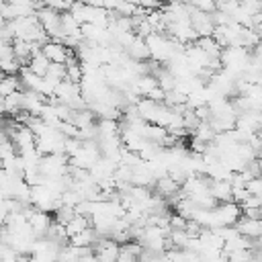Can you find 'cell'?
Masks as SVG:
<instances>
[{"label":"cell","mask_w":262,"mask_h":262,"mask_svg":"<svg viewBox=\"0 0 262 262\" xmlns=\"http://www.w3.org/2000/svg\"><path fill=\"white\" fill-rule=\"evenodd\" d=\"M53 213H55V217H53V219L66 225V223H68V221H70V219L76 215V209H74L72 205H63V203H61V205H59V207H57Z\"/></svg>","instance_id":"obj_15"},{"label":"cell","mask_w":262,"mask_h":262,"mask_svg":"<svg viewBox=\"0 0 262 262\" xmlns=\"http://www.w3.org/2000/svg\"><path fill=\"white\" fill-rule=\"evenodd\" d=\"M190 25H192V29L196 31L199 37H207V35H211L213 29H215V23H213L211 12H203V10L194 8V6H192V10H190Z\"/></svg>","instance_id":"obj_3"},{"label":"cell","mask_w":262,"mask_h":262,"mask_svg":"<svg viewBox=\"0 0 262 262\" xmlns=\"http://www.w3.org/2000/svg\"><path fill=\"white\" fill-rule=\"evenodd\" d=\"M41 4L57 10V12H63V10H70V6L74 4V0H41Z\"/></svg>","instance_id":"obj_17"},{"label":"cell","mask_w":262,"mask_h":262,"mask_svg":"<svg viewBox=\"0 0 262 262\" xmlns=\"http://www.w3.org/2000/svg\"><path fill=\"white\" fill-rule=\"evenodd\" d=\"M256 133H258V137H260V139H262V127H260V129H258V131H256Z\"/></svg>","instance_id":"obj_22"},{"label":"cell","mask_w":262,"mask_h":262,"mask_svg":"<svg viewBox=\"0 0 262 262\" xmlns=\"http://www.w3.org/2000/svg\"><path fill=\"white\" fill-rule=\"evenodd\" d=\"M90 225H92V221H90L88 215L76 213V215L66 223V233H68V237H70V235H74V233H78V231H82V229H86V227H90Z\"/></svg>","instance_id":"obj_9"},{"label":"cell","mask_w":262,"mask_h":262,"mask_svg":"<svg viewBox=\"0 0 262 262\" xmlns=\"http://www.w3.org/2000/svg\"><path fill=\"white\" fill-rule=\"evenodd\" d=\"M209 192L217 203L231 201V182L229 180H209Z\"/></svg>","instance_id":"obj_7"},{"label":"cell","mask_w":262,"mask_h":262,"mask_svg":"<svg viewBox=\"0 0 262 262\" xmlns=\"http://www.w3.org/2000/svg\"><path fill=\"white\" fill-rule=\"evenodd\" d=\"M4 106H6V115H10V117H14L18 111H23V90H14V92L6 94Z\"/></svg>","instance_id":"obj_10"},{"label":"cell","mask_w":262,"mask_h":262,"mask_svg":"<svg viewBox=\"0 0 262 262\" xmlns=\"http://www.w3.org/2000/svg\"><path fill=\"white\" fill-rule=\"evenodd\" d=\"M239 217H242V207L235 201H223V203H217L213 207V227H219V225H235Z\"/></svg>","instance_id":"obj_1"},{"label":"cell","mask_w":262,"mask_h":262,"mask_svg":"<svg viewBox=\"0 0 262 262\" xmlns=\"http://www.w3.org/2000/svg\"><path fill=\"white\" fill-rule=\"evenodd\" d=\"M190 6L203 10V12H213L217 8V0H188Z\"/></svg>","instance_id":"obj_19"},{"label":"cell","mask_w":262,"mask_h":262,"mask_svg":"<svg viewBox=\"0 0 262 262\" xmlns=\"http://www.w3.org/2000/svg\"><path fill=\"white\" fill-rule=\"evenodd\" d=\"M258 160H260V166H262V158H258Z\"/></svg>","instance_id":"obj_24"},{"label":"cell","mask_w":262,"mask_h":262,"mask_svg":"<svg viewBox=\"0 0 262 262\" xmlns=\"http://www.w3.org/2000/svg\"><path fill=\"white\" fill-rule=\"evenodd\" d=\"M147 98H151V100H156V102H164V96H166V92L160 88V86H156V88H151L147 94H145Z\"/></svg>","instance_id":"obj_20"},{"label":"cell","mask_w":262,"mask_h":262,"mask_svg":"<svg viewBox=\"0 0 262 262\" xmlns=\"http://www.w3.org/2000/svg\"><path fill=\"white\" fill-rule=\"evenodd\" d=\"M94 256L102 262H115L119 256V242L113 237H98L94 244Z\"/></svg>","instance_id":"obj_4"},{"label":"cell","mask_w":262,"mask_h":262,"mask_svg":"<svg viewBox=\"0 0 262 262\" xmlns=\"http://www.w3.org/2000/svg\"><path fill=\"white\" fill-rule=\"evenodd\" d=\"M14 90H20V80L16 74H2L0 76V96H6Z\"/></svg>","instance_id":"obj_12"},{"label":"cell","mask_w":262,"mask_h":262,"mask_svg":"<svg viewBox=\"0 0 262 262\" xmlns=\"http://www.w3.org/2000/svg\"><path fill=\"white\" fill-rule=\"evenodd\" d=\"M154 184H156L158 194H162V196H172L174 192L180 190V184H178L170 174H162V176H158Z\"/></svg>","instance_id":"obj_8"},{"label":"cell","mask_w":262,"mask_h":262,"mask_svg":"<svg viewBox=\"0 0 262 262\" xmlns=\"http://www.w3.org/2000/svg\"><path fill=\"white\" fill-rule=\"evenodd\" d=\"M74 49L63 45L61 41H55V39H47L43 45H41V53L51 61V63H66L68 55L72 53Z\"/></svg>","instance_id":"obj_2"},{"label":"cell","mask_w":262,"mask_h":262,"mask_svg":"<svg viewBox=\"0 0 262 262\" xmlns=\"http://www.w3.org/2000/svg\"><path fill=\"white\" fill-rule=\"evenodd\" d=\"M246 190H248L250 194L262 196V174H260V176H252V178L246 182Z\"/></svg>","instance_id":"obj_16"},{"label":"cell","mask_w":262,"mask_h":262,"mask_svg":"<svg viewBox=\"0 0 262 262\" xmlns=\"http://www.w3.org/2000/svg\"><path fill=\"white\" fill-rule=\"evenodd\" d=\"M0 127H2V117H0Z\"/></svg>","instance_id":"obj_23"},{"label":"cell","mask_w":262,"mask_h":262,"mask_svg":"<svg viewBox=\"0 0 262 262\" xmlns=\"http://www.w3.org/2000/svg\"><path fill=\"white\" fill-rule=\"evenodd\" d=\"M192 133V137H196V139H203V141H213V137H215V129L211 127V123L209 121H199L196 123V127L190 131Z\"/></svg>","instance_id":"obj_14"},{"label":"cell","mask_w":262,"mask_h":262,"mask_svg":"<svg viewBox=\"0 0 262 262\" xmlns=\"http://www.w3.org/2000/svg\"><path fill=\"white\" fill-rule=\"evenodd\" d=\"M14 151H16V147H14V143H12V139H10V137L0 139V162H2L4 158L12 156Z\"/></svg>","instance_id":"obj_18"},{"label":"cell","mask_w":262,"mask_h":262,"mask_svg":"<svg viewBox=\"0 0 262 262\" xmlns=\"http://www.w3.org/2000/svg\"><path fill=\"white\" fill-rule=\"evenodd\" d=\"M137 6L145 8V10H154V8H160L162 6V0H135Z\"/></svg>","instance_id":"obj_21"},{"label":"cell","mask_w":262,"mask_h":262,"mask_svg":"<svg viewBox=\"0 0 262 262\" xmlns=\"http://www.w3.org/2000/svg\"><path fill=\"white\" fill-rule=\"evenodd\" d=\"M125 51H127V55H129L131 59H137V61H145V59L149 57V49H147L145 37H141V35H137V33H135L133 41L125 47Z\"/></svg>","instance_id":"obj_6"},{"label":"cell","mask_w":262,"mask_h":262,"mask_svg":"<svg viewBox=\"0 0 262 262\" xmlns=\"http://www.w3.org/2000/svg\"><path fill=\"white\" fill-rule=\"evenodd\" d=\"M49 63H51V61H49L41 51L33 53V55H31V59L27 61V66H29L37 76H45V74H47V70H49Z\"/></svg>","instance_id":"obj_11"},{"label":"cell","mask_w":262,"mask_h":262,"mask_svg":"<svg viewBox=\"0 0 262 262\" xmlns=\"http://www.w3.org/2000/svg\"><path fill=\"white\" fill-rule=\"evenodd\" d=\"M235 227H237L239 233H244V235L250 237V239H256V237L262 235V219H254V217L242 215V217L237 219Z\"/></svg>","instance_id":"obj_5"},{"label":"cell","mask_w":262,"mask_h":262,"mask_svg":"<svg viewBox=\"0 0 262 262\" xmlns=\"http://www.w3.org/2000/svg\"><path fill=\"white\" fill-rule=\"evenodd\" d=\"M196 45H199L203 51H207L211 57H219V55H221V49H223L211 35H207V37H199V39H196Z\"/></svg>","instance_id":"obj_13"}]
</instances>
